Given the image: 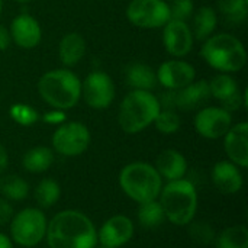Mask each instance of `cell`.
<instances>
[{
	"instance_id": "d6a6232c",
	"label": "cell",
	"mask_w": 248,
	"mask_h": 248,
	"mask_svg": "<svg viewBox=\"0 0 248 248\" xmlns=\"http://www.w3.org/2000/svg\"><path fill=\"white\" fill-rule=\"evenodd\" d=\"M169 9H170V19L182 20V22H187L195 12L193 0H171L169 3Z\"/></svg>"
},
{
	"instance_id": "7402d4cb",
	"label": "cell",
	"mask_w": 248,
	"mask_h": 248,
	"mask_svg": "<svg viewBox=\"0 0 248 248\" xmlns=\"http://www.w3.org/2000/svg\"><path fill=\"white\" fill-rule=\"evenodd\" d=\"M125 78L132 90H147L151 92L157 86V76L153 67L144 62H134L126 68Z\"/></svg>"
},
{
	"instance_id": "3957f363",
	"label": "cell",
	"mask_w": 248,
	"mask_h": 248,
	"mask_svg": "<svg viewBox=\"0 0 248 248\" xmlns=\"http://www.w3.org/2000/svg\"><path fill=\"white\" fill-rule=\"evenodd\" d=\"M158 196L166 219L173 225L186 227L193 221L198 211V192L190 180L183 177L167 182Z\"/></svg>"
},
{
	"instance_id": "60d3db41",
	"label": "cell",
	"mask_w": 248,
	"mask_h": 248,
	"mask_svg": "<svg viewBox=\"0 0 248 248\" xmlns=\"http://www.w3.org/2000/svg\"><path fill=\"white\" fill-rule=\"evenodd\" d=\"M99 248H108V247H103V246H100V247H99Z\"/></svg>"
},
{
	"instance_id": "74e56055",
	"label": "cell",
	"mask_w": 248,
	"mask_h": 248,
	"mask_svg": "<svg viewBox=\"0 0 248 248\" xmlns=\"http://www.w3.org/2000/svg\"><path fill=\"white\" fill-rule=\"evenodd\" d=\"M0 248H13L12 240L6 235L0 232Z\"/></svg>"
},
{
	"instance_id": "4fadbf2b",
	"label": "cell",
	"mask_w": 248,
	"mask_h": 248,
	"mask_svg": "<svg viewBox=\"0 0 248 248\" xmlns=\"http://www.w3.org/2000/svg\"><path fill=\"white\" fill-rule=\"evenodd\" d=\"M157 81L167 90H180L195 81L196 70L195 67L180 58L164 61L157 73Z\"/></svg>"
},
{
	"instance_id": "ac0fdd59",
	"label": "cell",
	"mask_w": 248,
	"mask_h": 248,
	"mask_svg": "<svg viewBox=\"0 0 248 248\" xmlns=\"http://www.w3.org/2000/svg\"><path fill=\"white\" fill-rule=\"evenodd\" d=\"M224 148L231 163L240 169L248 167V124L232 125L224 135Z\"/></svg>"
},
{
	"instance_id": "ba28073f",
	"label": "cell",
	"mask_w": 248,
	"mask_h": 248,
	"mask_svg": "<svg viewBox=\"0 0 248 248\" xmlns=\"http://www.w3.org/2000/svg\"><path fill=\"white\" fill-rule=\"evenodd\" d=\"M126 19L141 29L163 28L170 20L169 3L166 0H131Z\"/></svg>"
},
{
	"instance_id": "5b68a950",
	"label": "cell",
	"mask_w": 248,
	"mask_h": 248,
	"mask_svg": "<svg viewBox=\"0 0 248 248\" xmlns=\"http://www.w3.org/2000/svg\"><path fill=\"white\" fill-rule=\"evenodd\" d=\"M160 110V99L154 93L131 90L119 106L118 122L124 132L138 134L154 124Z\"/></svg>"
},
{
	"instance_id": "ffe728a7",
	"label": "cell",
	"mask_w": 248,
	"mask_h": 248,
	"mask_svg": "<svg viewBox=\"0 0 248 248\" xmlns=\"http://www.w3.org/2000/svg\"><path fill=\"white\" fill-rule=\"evenodd\" d=\"M155 170L167 182L183 179L187 171V161L185 155L176 150H164L155 161Z\"/></svg>"
},
{
	"instance_id": "d590c367",
	"label": "cell",
	"mask_w": 248,
	"mask_h": 248,
	"mask_svg": "<svg viewBox=\"0 0 248 248\" xmlns=\"http://www.w3.org/2000/svg\"><path fill=\"white\" fill-rule=\"evenodd\" d=\"M10 44H12V38L9 29L0 25V51H6L10 46Z\"/></svg>"
},
{
	"instance_id": "603a6c76",
	"label": "cell",
	"mask_w": 248,
	"mask_h": 248,
	"mask_svg": "<svg viewBox=\"0 0 248 248\" xmlns=\"http://www.w3.org/2000/svg\"><path fill=\"white\" fill-rule=\"evenodd\" d=\"M192 33L196 41L208 39L218 25V15L211 6H202L192 15Z\"/></svg>"
},
{
	"instance_id": "cb8c5ba5",
	"label": "cell",
	"mask_w": 248,
	"mask_h": 248,
	"mask_svg": "<svg viewBox=\"0 0 248 248\" xmlns=\"http://www.w3.org/2000/svg\"><path fill=\"white\" fill-rule=\"evenodd\" d=\"M52 163H54V153L51 151V148L44 145L31 148L29 151L25 153L22 158L23 169L33 174L46 171L52 166Z\"/></svg>"
},
{
	"instance_id": "f35d334b",
	"label": "cell",
	"mask_w": 248,
	"mask_h": 248,
	"mask_svg": "<svg viewBox=\"0 0 248 248\" xmlns=\"http://www.w3.org/2000/svg\"><path fill=\"white\" fill-rule=\"evenodd\" d=\"M13 1H16V3H29L32 0H13Z\"/></svg>"
},
{
	"instance_id": "ab89813d",
	"label": "cell",
	"mask_w": 248,
	"mask_h": 248,
	"mask_svg": "<svg viewBox=\"0 0 248 248\" xmlns=\"http://www.w3.org/2000/svg\"><path fill=\"white\" fill-rule=\"evenodd\" d=\"M1 10H3V0H0V15H1Z\"/></svg>"
},
{
	"instance_id": "f546056e",
	"label": "cell",
	"mask_w": 248,
	"mask_h": 248,
	"mask_svg": "<svg viewBox=\"0 0 248 248\" xmlns=\"http://www.w3.org/2000/svg\"><path fill=\"white\" fill-rule=\"evenodd\" d=\"M154 124H155L157 131H160L161 134H166V135H171L180 129L182 121L174 109H163L161 108Z\"/></svg>"
},
{
	"instance_id": "8d00e7d4",
	"label": "cell",
	"mask_w": 248,
	"mask_h": 248,
	"mask_svg": "<svg viewBox=\"0 0 248 248\" xmlns=\"http://www.w3.org/2000/svg\"><path fill=\"white\" fill-rule=\"evenodd\" d=\"M7 164H9V155L4 145L0 142V174L7 169Z\"/></svg>"
},
{
	"instance_id": "8fae6325",
	"label": "cell",
	"mask_w": 248,
	"mask_h": 248,
	"mask_svg": "<svg viewBox=\"0 0 248 248\" xmlns=\"http://www.w3.org/2000/svg\"><path fill=\"white\" fill-rule=\"evenodd\" d=\"M232 126L231 112L221 106H206L202 108L195 116L196 132L206 140L222 138L228 129Z\"/></svg>"
},
{
	"instance_id": "e0dca14e",
	"label": "cell",
	"mask_w": 248,
	"mask_h": 248,
	"mask_svg": "<svg viewBox=\"0 0 248 248\" xmlns=\"http://www.w3.org/2000/svg\"><path fill=\"white\" fill-rule=\"evenodd\" d=\"M169 94L170 97L167 99V102L173 108H177L186 112L201 108L211 97V92H209V86L206 80L193 81L180 90H174V92L170 90Z\"/></svg>"
},
{
	"instance_id": "8992f818",
	"label": "cell",
	"mask_w": 248,
	"mask_h": 248,
	"mask_svg": "<svg viewBox=\"0 0 248 248\" xmlns=\"http://www.w3.org/2000/svg\"><path fill=\"white\" fill-rule=\"evenodd\" d=\"M119 186L129 199L137 203H144L158 198L163 187V179L153 164L135 161L126 164L121 170Z\"/></svg>"
},
{
	"instance_id": "1f68e13d",
	"label": "cell",
	"mask_w": 248,
	"mask_h": 248,
	"mask_svg": "<svg viewBox=\"0 0 248 248\" xmlns=\"http://www.w3.org/2000/svg\"><path fill=\"white\" fill-rule=\"evenodd\" d=\"M9 115L16 124H19L22 126H32L39 119V113L32 106L25 105V103L12 105L9 109Z\"/></svg>"
},
{
	"instance_id": "836d02e7",
	"label": "cell",
	"mask_w": 248,
	"mask_h": 248,
	"mask_svg": "<svg viewBox=\"0 0 248 248\" xmlns=\"http://www.w3.org/2000/svg\"><path fill=\"white\" fill-rule=\"evenodd\" d=\"M42 121L45 124H49V125H61L65 122V113H64V110L52 109L51 112H46L42 116Z\"/></svg>"
},
{
	"instance_id": "30bf717a",
	"label": "cell",
	"mask_w": 248,
	"mask_h": 248,
	"mask_svg": "<svg viewBox=\"0 0 248 248\" xmlns=\"http://www.w3.org/2000/svg\"><path fill=\"white\" fill-rule=\"evenodd\" d=\"M115 83L112 77L100 70L87 74L81 83V96L89 108L102 110L112 105L115 99Z\"/></svg>"
},
{
	"instance_id": "9a60e30c",
	"label": "cell",
	"mask_w": 248,
	"mask_h": 248,
	"mask_svg": "<svg viewBox=\"0 0 248 248\" xmlns=\"http://www.w3.org/2000/svg\"><path fill=\"white\" fill-rule=\"evenodd\" d=\"M134 222L126 215H115L105 221L97 232V241L108 248H119L129 243L134 237Z\"/></svg>"
},
{
	"instance_id": "d6986e66",
	"label": "cell",
	"mask_w": 248,
	"mask_h": 248,
	"mask_svg": "<svg viewBox=\"0 0 248 248\" xmlns=\"http://www.w3.org/2000/svg\"><path fill=\"white\" fill-rule=\"evenodd\" d=\"M212 183L224 195H235L243 189V174L230 160L218 161L212 169Z\"/></svg>"
},
{
	"instance_id": "5bb4252c",
	"label": "cell",
	"mask_w": 248,
	"mask_h": 248,
	"mask_svg": "<svg viewBox=\"0 0 248 248\" xmlns=\"http://www.w3.org/2000/svg\"><path fill=\"white\" fill-rule=\"evenodd\" d=\"M193 33L187 22L170 19L163 26V45L174 58L186 57L193 48Z\"/></svg>"
},
{
	"instance_id": "277c9868",
	"label": "cell",
	"mask_w": 248,
	"mask_h": 248,
	"mask_svg": "<svg viewBox=\"0 0 248 248\" xmlns=\"http://www.w3.org/2000/svg\"><path fill=\"white\" fill-rule=\"evenodd\" d=\"M201 55L209 67L225 74L237 73L247 64L244 44L231 33L211 35L203 41Z\"/></svg>"
},
{
	"instance_id": "2e32d148",
	"label": "cell",
	"mask_w": 248,
	"mask_h": 248,
	"mask_svg": "<svg viewBox=\"0 0 248 248\" xmlns=\"http://www.w3.org/2000/svg\"><path fill=\"white\" fill-rule=\"evenodd\" d=\"M10 38L22 49H33L42 39L39 22L29 13L17 15L10 23Z\"/></svg>"
},
{
	"instance_id": "52a82bcc",
	"label": "cell",
	"mask_w": 248,
	"mask_h": 248,
	"mask_svg": "<svg viewBox=\"0 0 248 248\" xmlns=\"http://www.w3.org/2000/svg\"><path fill=\"white\" fill-rule=\"evenodd\" d=\"M46 218L38 208H25L10 219V238L23 248L38 246L46 232Z\"/></svg>"
},
{
	"instance_id": "6da1fadb",
	"label": "cell",
	"mask_w": 248,
	"mask_h": 248,
	"mask_svg": "<svg viewBox=\"0 0 248 248\" xmlns=\"http://www.w3.org/2000/svg\"><path fill=\"white\" fill-rule=\"evenodd\" d=\"M45 238L49 248H96L97 231L92 219L74 209H65L52 217L46 225Z\"/></svg>"
},
{
	"instance_id": "9c48e42d",
	"label": "cell",
	"mask_w": 248,
	"mask_h": 248,
	"mask_svg": "<svg viewBox=\"0 0 248 248\" xmlns=\"http://www.w3.org/2000/svg\"><path fill=\"white\" fill-rule=\"evenodd\" d=\"M92 135L81 122H64L52 135V148L64 157L81 155L90 145Z\"/></svg>"
},
{
	"instance_id": "7c38bea8",
	"label": "cell",
	"mask_w": 248,
	"mask_h": 248,
	"mask_svg": "<svg viewBox=\"0 0 248 248\" xmlns=\"http://www.w3.org/2000/svg\"><path fill=\"white\" fill-rule=\"evenodd\" d=\"M211 97H215L228 112L238 110L240 108H247V90L241 92L238 83L225 73H219L208 81Z\"/></svg>"
},
{
	"instance_id": "d4e9b609",
	"label": "cell",
	"mask_w": 248,
	"mask_h": 248,
	"mask_svg": "<svg viewBox=\"0 0 248 248\" xmlns=\"http://www.w3.org/2000/svg\"><path fill=\"white\" fill-rule=\"evenodd\" d=\"M166 221L164 211L157 199L140 203L138 208V222L145 230L158 228Z\"/></svg>"
},
{
	"instance_id": "e575fe53",
	"label": "cell",
	"mask_w": 248,
	"mask_h": 248,
	"mask_svg": "<svg viewBox=\"0 0 248 248\" xmlns=\"http://www.w3.org/2000/svg\"><path fill=\"white\" fill-rule=\"evenodd\" d=\"M13 208L12 205L3 198H0V227L6 225L7 222H10V219L13 218Z\"/></svg>"
},
{
	"instance_id": "7a4b0ae2",
	"label": "cell",
	"mask_w": 248,
	"mask_h": 248,
	"mask_svg": "<svg viewBox=\"0 0 248 248\" xmlns=\"http://www.w3.org/2000/svg\"><path fill=\"white\" fill-rule=\"evenodd\" d=\"M38 93L52 109L68 110L81 97V81L68 68H55L41 76Z\"/></svg>"
},
{
	"instance_id": "4dcf8cb0",
	"label": "cell",
	"mask_w": 248,
	"mask_h": 248,
	"mask_svg": "<svg viewBox=\"0 0 248 248\" xmlns=\"http://www.w3.org/2000/svg\"><path fill=\"white\" fill-rule=\"evenodd\" d=\"M189 225V237L192 238V241H195L196 244L201 246H209L215 241L217 238V232L212 228V225L209 222L205 221H198V222H190Z\"/></svg>"
},
{
	"instance_id": "484cf974",
	"label": "cell",
	"mask_w": 248,
	"mask_h": 248,
	"mask_svg": "<svg viewBox=\"0 0 248 248\" xmlns=\"http://www.w3.org/2000/svg\"><path fill=\"white\" fill-rule=\"evenodd\" d=\"M0 193L6 201H15V202L23 201L28 198L29 185L20 176H15V174L3 176L0 179Z\"/></svg>"
},
{
	"instance_id": "4316f807",
	"label": "cell",
	"mask_w": 248,
	"mask_h": 248,
	"mask_svg": "<svg viewBox=\"0 0 248 248\" xmlns=\"http://www.w3.org/2000/svg\"><path fill=\"white\" fill-rule=\"evenodd\" d=\"M217 248H248V230L246 225H232L225 228L215 238Z\"/></svg>"
},
{
	"instance_id": "f1b7e54d",
	"label": "cell",
	"mask_w": 248,
	"mask_h": 248,
	"mask_svg": "<svg viewBox=\"0 0 248 248\" xmlns=\"http://www.w3.org/2000/svg\"><path fill=\"white\" fill-rule=\"evenodd\" d=\"M218 10L230 23H244L248 16V0H218Z\"/></svg>"
},
{
	"instance_id": "44dd1931",
	"label": "cell",
	"mask_w": 248,
	"mask_h": 248,
	"mask_svg": "<svg viewBox=\"0 0 248 248\" xmlns=\"http://www.w3.org/2000/svg\"><path fill=\"white\" fill-rule=\"evenodd\" d=\"M86 54V41L77 32L65 33L58 45V57L60 61L65 67L77 65Z\"/></svg>"
},
{
	"instance_id": "83f0119b",
	"label": "cell",
	"mask_w": 248,
	"mask_h": 248,
	"mask_svg": "<svg viewBox=\"0 0 248 248\" xmlns=\"http://www.w3.org/2000/svg\"><path fill=\"white\" fill-rule=\"evenodd\" d=\"M33 196L41 208H51L60 201L61 187L54 179H44L36 185Z\"/></svg>"
}]
</instances>
